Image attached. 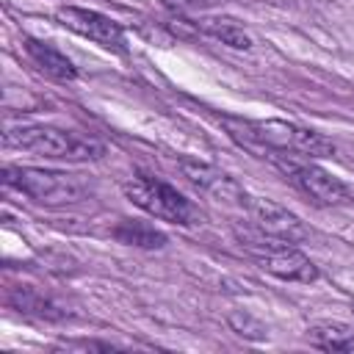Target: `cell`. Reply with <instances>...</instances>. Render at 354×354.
Wrapping results in <instances>:
<instances>
[{
    "mask_svg": "<svg viewBox=\"0 0 354 354\" xmlns=\"http://www.w3.org/2000/svg\"><path fill=\"white\" fill-rule=\"evenodd\" d=\"M180 171L188 177V183H194L199 191L216 196L218 202H246V194L241 191V185L221 169L202 163V160H191L183 158L180 160Z\"/></svg>",
    "mask_w": 354,
    "mask_h": 354,
    "instance_id": "cell-9",
    "label": "cell"
},
{
    "mask_svg": "<svg viewBox=\"0 0 354 354\" xmlns=\"http://www.w3.org/2000/svg\"><path fill=\"white\" fill-rule=\"evenodd\" d=\"M25 53L30 55V61L39 66V72H44L47 77L53 80H61V83H69L77 77V69L75 64L53 44L47 41H39V39H25Z\"/></svg>",
    "mask_w": 354,
    "mask_h": 354,
    "instance_id": "cell-10",
    "label": "cell"
},
{
    "mask_svg": "<svg viewBox=\"0 0 354 354\" xmlns=\"http://www.w3.org/2000/svg\"><path fill=\"white\" fill-rule=\"evenodd\" d=\"M254 130H257L260 141L274 152H296V155H307V158H332L335 155V144L326 136H321L310 127H301L296 122L266 119V122H254Z\"/></svg>",
    "mask_w": 354,
    "mask_h": 354,
    "instance_id": "cell-4",
    "label": "cell"
},
{
    "mask_svg": "<svg viewBox=\"0 0 354 354\" xmlns=\"http://www.w3.org/2000/svg\"><path fill=\"white\" fill-rule=\"evenodd\" d=\"M307 340L324 351H354V326L340 321H321L307 329Z\"/></svg>",
    "mask_w": 354,
    "mask_h": 354,
    "instance_id": "cell-11",
    "label": "cell"
},
{
    "mask_svg": "<svg viewBox=\"0 0 354 354\" xmlns=\"http://www.w3.org/2000/svg\"><path fill=\"white\" fill-rule=\"evenodd\" d=\"M6 147H17L25 152H36L44 158H61V160H94L102 158L105 144L88 136H75L50 124H19L8 127L3 136Z\"/></svg>",
    "mask_w": 354,
    "mask_h": 354,
    "instance_id": "cell-1",
    "label": "cell"
},
{
    "mask_svg": "<svg viewBox=\"0 0 354 354\" xmlns=\"http://www.w3.org/2000/svg\"><path fill=\"white\" fill-rule=\"evenodd\" d=\"M274 163L282 169L285 180H290L301 194H307L318 205H343L351 199L348 188L337 177H332L329 171L313 163H299V160H285V158H277Z\"/></svg>",
    "mask_w": 354,
    "mask_h": 354,
    "instance_id": "cell-6",
    "label": "cell"
},
{
    "mask_svg": "<svg viewBox=\"0 0 354 354\" xmlns=\"http://www.w3.org/2000/svg\"><path fill=\"white\" fill-rule=\"evenodd\" d=\"M58 22L69 30H75L83 39H91L94 44L113 50V53H127V41H124V30L105 14L91 11V8H80V6H64L55 11Z\"/></svg>",
    "mask_w": 354,
    "mask_h": 354,
    "instance_id": "cell-7",
    "label": "cell"
},
{
    "mask_svg": "<svg viewBox=\"0 0 354 354\" xmlns=\"http://www.w3.org/2000/svg\"><path fill=\"white\" fill-rule=\"evenodd\" d=\"M111 235L119 241V243H127V246H138V249H160L166 246V235L160 230H155L152 224L147 221H138V218H122Z\"/></svg>",
    "mask_w": 354,
    "mask_h": 354,
    "instance_id": "cell-12",
    "label": "cell"
},
{
    "mask_svg": "<svg viewBox=\"0 0 354 354\" xmlns=\"http://www.w3.org/2000/svg\"><path fill=\"white\" fill-rule=\"evenodd\" d=\"M351 307H354V304H351Z\"/></svg>",
    "mask_w": 354,
    "mask_h": 354,
    "instance_id": "cell-17",
    "label": "cell"
},
{
    "mask_svg": "<svg viewBox=\"0 0 354 354\" xmlns=\"http://www.w3.org/2000/svg\"><path fill=\"white\" fill-rule=\"evenodd\" d=\"M194 25H196V30H202V33H207V36H213V39H218L221 44H230V47H235V50H249V47H252V36H249L238 22H232V19H224V17H205V19H196Z\"/></svg>",
    "mask_w": 354,
    "mask_h": 354,
    "instance_id": "cell-13",
    "label": "cell"
},
{
    "mask_svg": "<svg viewBox=\"0 0 354 354\" xmlns=\"http://www.w3.org/2000/svg\"><path fill=\"white\" fill-rule=\"evenodd\" d=\"M163 3L174 11H199V8H210L221 0H163Z\"/></svg>",
    "mask_w": 354,
    "mask_h": 354,
    "instance_id": "cell-16",
    "label": "cell"
},
{
    "mask_svg": "<svg viewBox=\"0 0 354 354\" xmlns=\"http://www.w3.org/2000/svg\"><path fill=\"white\" fill-rule=\"evenodd\" d=\"M230 326L241 335V337H252V340H263L266 337V326L260 324V321H254L249 313H243V310H235V313H230Z\"/></svg>",
    "mask_w": 354,
    "mask_h": 354,
    "instance_id": "cell-15",
    "label": "cell"
},
{
    "mask_svg": "<svg viewBox=\"0 0 354 354\" xmlns=\"http://www.w3.org/2000/svg\"><path fill=\"white\" fill-rule=\"evenodd\" d=\"M6 183L41 205H72L86 196V185L77 174L39 169V166H6Z\"/></svg>",
    "mask_w": 354,
    "mask_h": 354,
    "instance_id": "cell-2",
    "label": "cell"
},
{
    "mask_svg": "<svg viewBox=\"0 0 354 354\" xmlns=\"http://www.w3.org/2000/svg\"><path fill=\"white\" fill-rule=\"evenodd\" d=\"M246 246L252 249L260 268L279 277V279H288V282H313V279H318L315 263L307 254H301L299 249H293V243L271 241L257 230V238L254 241L249 238Z\"/></svg>",
    "mask_w": 354,
    "mask_h": 354,
    "instance_id": "cell-5",
    "label": "cell"
},
{
    "mask_svg": "<svg viewBox=\"0 0 354 354\" xmlns=\"http://www.w3.org/2000/svg\"><path fill=\"white\" fill-rule=\"evenodd\" d=\"M124 194L136 207H141L144 213H149L155 218H163L171 224H191L194 221L191 202L177 188H171L169 183L138 174V177H130L124 183Z\"/></svg>",
    "mask_w": 354,
    "mask_h": 354,
    "instance_id": "cell-3",
    "label": "cell"
},
{
    "mask_svg": "<svg viewBox=\"0 0 354 354\" xmlns=\"http://www.w3.org/2000/svg\"><path fill=\"white\" fill-rule=\"evenodd\" d=\"M246 207H249L254 227L266 238L279 241V243H301L307 238V227L301 224V218L293 216L290 210H285L282 205H277L271 199L252 196V199H246Z\"/></svg>",
    "mask_w": 354,
    "mask_h": 354,
    "instance_id": "cell-8",
    "label": "cell"
},
{
    "mask_svg": "<svg viewBox=\"0 0 354 354\" xmlns=\"http://www.w3.org/2000/svg\"><path fill=\"white\" fill-rule=\"evenodd\" d=\"M11 304H14L19 313H28V315H36V318H47V321L61 318V313H58L47 299H41L39 293H33L30 288H17V293L11 296Z\"/></svg>",
    "mask_w": 354,
    "mask_h": 354,
    "instance_id": "cell-14",
    "label": "cell"
}]
</instances>
